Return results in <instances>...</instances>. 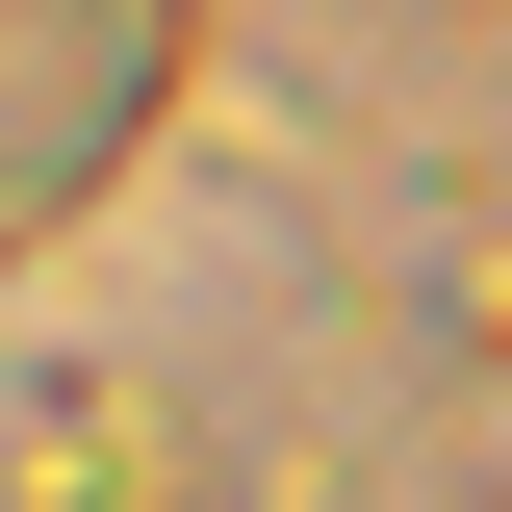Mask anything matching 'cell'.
Here are the masks:
<instances>
[{
  "mask_svg": "<svg viewBox=\"0 0 512 512\" xmlns=\"http://www.w3.org/2000/svg\"><path fill=\"white\" fill-rule=\"evenodd\" d=\"M26 512H205V461H180V410L52 384V410H26Z\"/></svg>",
  "mask_w": 512,
  "mask_h": 512,
  "instance_id": "obj_1",
  "label": "cell"
},
{
  "mask_svg": "<svg viewBox=\"0 0 512 512\" xmlns=\"http://www.w3.org/2000/svg\"><path fill=\"white\" fill-rule=\"evenodd\" d=\"M461 333H487V359H512V231H487V256H461Z\"/></svg>",
  "mask_w": 512,
  "mask_h": 512,
  "instance_id": "obj_2",
  "label": "cell"
}]
</instances>
